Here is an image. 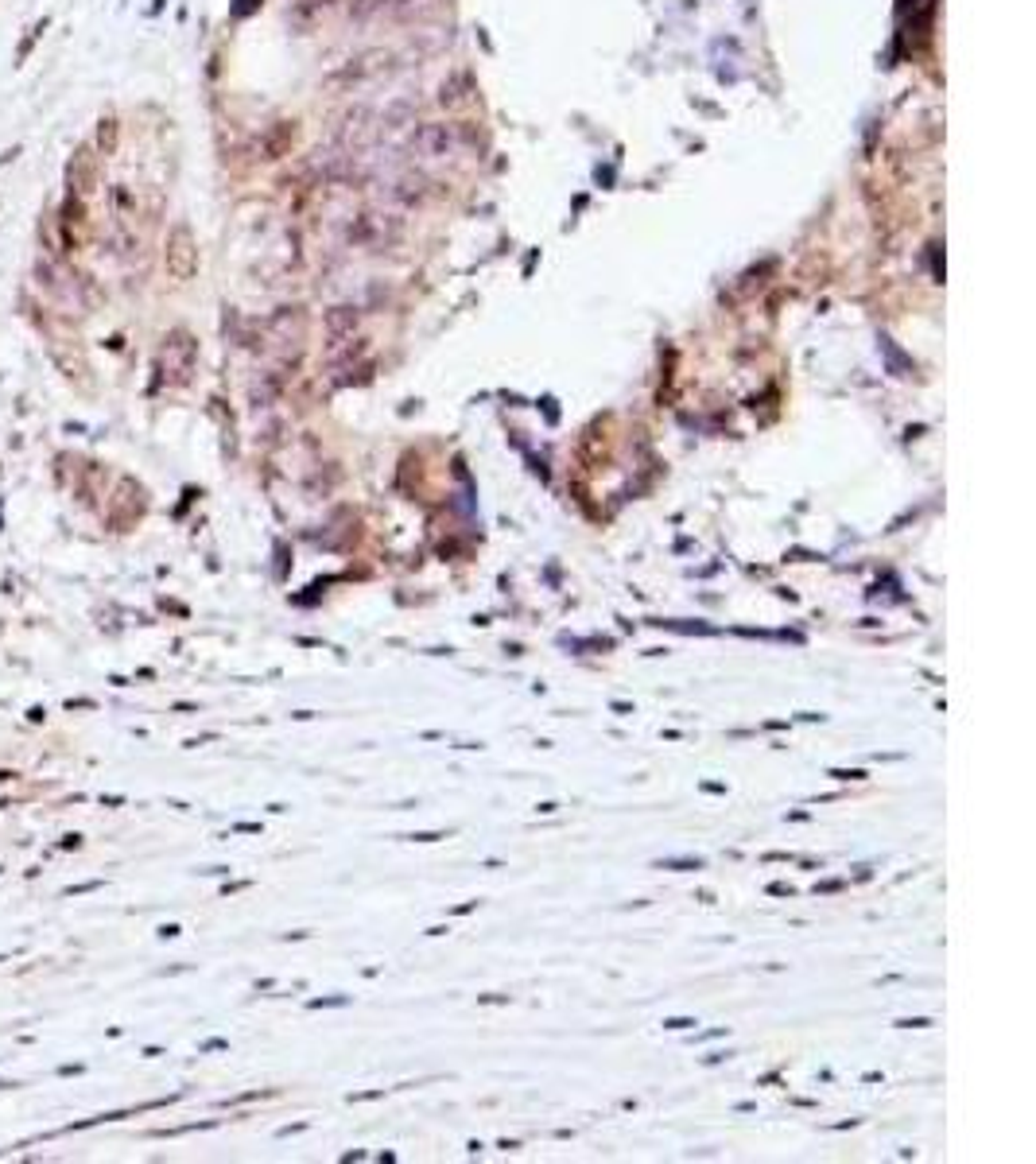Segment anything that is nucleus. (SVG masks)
I'll return each instance as SVG.
<instances>
[{"label": "nucleus", "instance_id": "1", "mask_svg": "<svg viewBox=\"0 0 1036 1164\" xmlns=\"http://www.w3.org/2000/svg\"><path fill=\"white\" fill-rule=\"evenodd\" d=\"M191 365H195V338L183 334V330L167 334L163 345H159V373H163L167 381L183 385V381L191 377Z\"/></svg>", "mask_w": 1036, "mask_h": 1164}, {"label": "nucleus", "instance_id": "2", "mask_svg": "<svg viewBox=\"0 0 1036 1164\" xmlns=\"http://www.w3.org/2000/svg\"><path fill=\"white\" fill-rule=\"evenodd\" d=\"M93 183H97V163H93L90 148H78V152L71 156V163H67V187H71V198H82V202H86V195L93 191Z\"/></svg>", "mask_w": 1036, "mask_h": 1164}, {"label": "nucleus", "instance_id": "3", "mask_svg": "<svg viewBox=\"0 0 1036 1164\" xmlns=\"http://www.w3.org/2000/svg\"><path fill=\"white\" fill-rule=\"evenodd\" d=\"M167 268H171V276H179V280H187L195 272V241H191V233L183 225L171 233V241H167Z\"/></svg>", "mask_w": 1036, "mask_h": 1164}, {"label": "nucleus", "instance_id": "4", "mask_svg": "<svg viewBox=\"0 0 1036 1164\" xmlns=\"http://www.w3.org/2000/svg\"><path fill=\"white\" fill-rule=\"evenodd\" d=\"M113 148H117V121H101V129H97V152L101 156H113Z\"/></svg>", "mask_w": 1036, "mask_h": 1164}, {"label": "nucleus", "instance_id": "5", "mask_svg": "<svg viewBox=\"0 0 1036 1164\" xmlns=\"http://www.w3.org/2000/svg\"><path fill=\"white\" fill-rule=\"evenodd\" d=\"M664 869H699L703 862H660Z\"/></svg>", "mask_w": 1036, "mask_h": 1164}, {"label": "nucleus", "instance_id": "6", "mask_svg": "<svg viewBox=\"0 0 1036 1164\" xmlns=\"http://www.w3.org/2000/svg\"><path fill=\"white\" fill-rule=\"evenodd\" d=\"M695 1021H687V1017H675V1021H668V1029H691Z\"/></svg>", "mask_w": 1036, "mask_h": 1164}]
</instances>
